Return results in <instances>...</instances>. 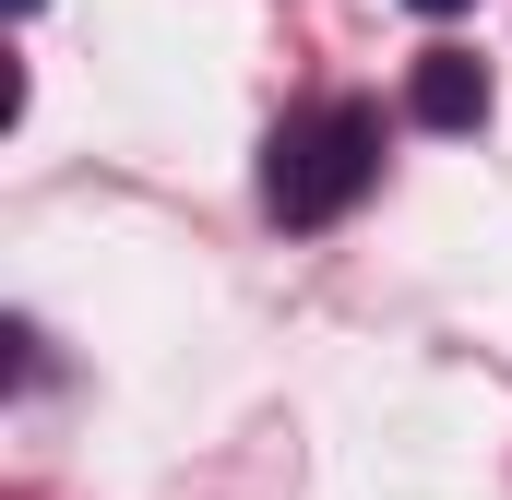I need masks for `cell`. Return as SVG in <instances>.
I'll list each match as a JSON object with an SVG mask.
<instances>
[{
  "label": "cell",
  "instance_id": "1",
  "mask_svg": "<svg viewBox=\"0 0 512 500\" xmlns=\"http://www.w3.org/2000/svg\"><path fill=\"white\" fill-rule=\"evenodd\" d=\"M370 179H382V108H310V120L274 131L262 203H274L286 227H334Z\"/></svg>",
  "mask_w": 512,
  "mask_h": 500
},
{
  "label": "cell",
  "instance_id": "2",
  "mask_svg": "<svg viewBox=\"0 0 512 500\" xmlns=\"http://www.w3.org/2000/svg\"><path fill=\"white\" fill-rule=\"evenodd\" d=\"M405 108H417L429 131H477V120H489V60L429 48V60H417V84H405Z\"/></svg>",
  "mask_w": 512,
  "mask_h": 500
},
{
  "label": "cell",
  "instance_id": "3",
  "mask_svg": "<svg viewBox=\"0 0 512 500\" xmlns=\"http://www.w3.org/2000/svg\"><path fill=\"white\" fill-rule=\"evenodd\" d=\"M405 12H429V24H441V12H465V0H405Z\"/></svg>",
  "mask_w": 512,
  "mask_h": 500
},
{
  "label": "cell",
  "instance_id": "4",
  "mask_svg": "<svg viewBox=\"0 0 512 500\" xmlns=\"http://www.w3.org/2000/svg\"><path fill=\"white\" fill-rule=\"evenodd\" d=\"M12 12H48V0H12Z\"/></svg>",
  "mask_w": 512,
  "mask_h": 500
}]
</instances>
